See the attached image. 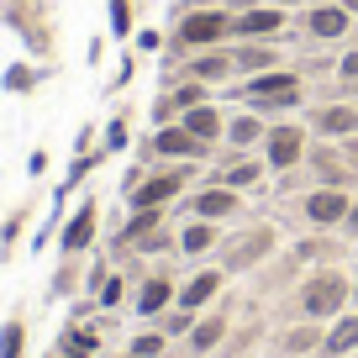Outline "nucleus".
<instances>
[{
    "label": "nucleus",
    "instance_id": "42",
    "mask_svg": "<svg viewBox=\"0 0 358 358\" xmlns=\"http://www.w3.org/2000/svg\"><path fill=\"white\" fill-rule=\"evenodd\" d=\"M337 6H343V11H353V16H358V0H337Z\"/></svg>",
    "mask_w": 358,
    "mask_h": 358
},
{
    "label": "nucleus",
    "instance_id": "27",
    "mask_svg": "<svg viewBox=\"0 0 358 358\" xmlns=\"http://www.w3.org/2000/svg\"><path fill=\"white\" fill-rule=\"evenodd\" d=\"M222 332H227V316H211V322H201V327L190 332V343L206 353V348H216V343H222Z\"/></svg>",
    "mask_w": 358,
    "mask_h": 358
},
{
    "label": "nucleus",
    "instance_id": "16",
    "mask_svg": "<svg viewBox=\"0 0 358 358\" xmlns=\"http://www.w3.org/2000/svg\"><path fill=\"white\" fill-rule=\"evenodd\" d=\"M222 280H227V268H201V274H195V280L179 290V306H185V311H201V306L222 290Z\"/></svg>",
    "mask_w": 358,
    "mask_h": 358
},
{
    "label": "nucleus",
    "instance_id": "37",
    "mask_svg": "<svg viewBox=\"0 0 358 358\" xmlns=\"http://www.w3.org/2000/svg\"><path fill=\"white\" fill-rule=\"evenodd\" d=\"M43 169H48V153H43V148H37V153L27 158V174H43Z\"/></svg>",
    "mask_w": 358,
    "mask_h": 358
},
{
    "label": "nucleus",
    "instance_id": "29",
    "mask_svg": "<svg viewBox=\"0 0 358 358\" xmlns=\"http://www.w3.org/2000/svg\"><path fill=\"white\" fill-rule=\"evenodd\" d=\"M111 32L116 37L132 32V0H111Z\"/></svg>",
    "mask_w": 358,
    "mask_h": 358
},
{
    "label": "nucleus",
    "instance_id": "43",
    "mask_svg": "<svg viewBox=\"0 0 358 358\" xmlns=\"http://www.w3.org/2000/svg\"><path fill=\"white\" fill-rule=\"evenodd\" d=\"M353 48H358V22H353Z\"/></svg>",
    "mask_w": 358,
    "mask_h": 358
},
{
    "label": "nucleus",
    "instance_id": "9",
    "mask_svg": "<svg viewBox=\"0 0 358 358\" xmlns=\"http://www.w3.org/2000/svg\"><path fill=\"white\" fill-rule=\"evenodd\" d=\"M285 32V6H253L232 22V37H258V43H274Z\"/></svg>",
    "mask_w": 358,
    "mask_h": 358
},
{
    "label": "nucleus",
    "instance_id": "44",
    "mask_svg": "<svg viewBox=\"0 0 358 358\" xmlns=\"http://www.w3.org/2000/svg\"><path fill=\"white\" fill-rule=\"evenodd\" d=\"M127 358H132V353H127Z\"/></svg>",
    "mask_w": 358,
    "mask_h": 358
},
{
    "label": "nucleus",
    "instance_id": "3",
    "mask_svg": "<svg viewBox=\"0 0 358 358\" xmlns=\"http://www.w3.org/2000/svg\"><path fill=\"white\" fill-rule=\"evenodd\" d=\"M190 174H195L190 164H174V169H164V174H148L143 185L132 190V211H164L174 195H185Z\"/></svg>",
    "mask_w": 358,
    "mask_h": 358
},
{
    "label": "nucleus",
    "instance_id": "15",
    "mask_svg": "<svg viewBox=\"0 0 358 358\" xmlns=\"http://www.w3.org/2000/svg\"><path fill=\"white\" fill-rule=\"evenodd\" d=\"M311 169L322 174V185H337V190H343L348 179H353V164H348L337 148H327V143H316V148H311Z\"/></svg>",
    "mask_w": 358,
    "mask_h": 358
},
{
    "label": "nucleus",
    "instance_id": "32",
    "mask_svg": "<svg viewBox=\"0 0 358 358\" xmlns=\"http://www.w3.org/2000/svg\"><path fill=\"white\" fill-rule=\"evenodd\" d=\"M116 148H127V122H111V127H106V153H116Z\"/></svg>",
    "mask_w": 358,
    "mask_h": 358
},
{
    "label": "nucleus",
    "instance_id": "41",
    "mask_svg": "<svg viewBox=\"0 0 358 358\" xmlns=\"http://www.w3.org/2000/svg\"><path fill=\"white\" fill-rule=\"evenodd\" d=\"M274 6H316V0H274Z\"/></svg>",
    "mask_w": 358,
    "mask_h": 358
},
{
    "label": "nucleus",
    "instance_id": "36",
    "mask_svg": "<svg viewBox=\"0 0 358 358\" xmlns=\"http://www.w3.org/2000/svg\"><path fill=\"white\" fill-rule=\"evenodd\" d=\"M127 79H132V58H122V69H116V74H111V90H122Z\"/></svg>",
    "mask_w": 358,
    "mask_h": 358
},
{
    "label": "nucleus",
    "instance_id": "45",
    "mask_svg": "<svg viewBox=\"0 0 358 358\" xmlns=\"http://www.w3.org/2000/svg\"><path fill=\"white\" fill-rule=\"evenodd\" d=\"M353 295H358V290H353Z\"/></svg>",
    "mask_w": 358,
    "mask_h": 358
},
{
    "label": "nucleus",
    "instance_id": "13",
    "mask_svg": "<svg viewBox=\"0 0 358 358\" xmlns=\"http://www.w3.org/2000/svg\"><path fill=\"white\" fill-rule=\"evenodd\" d=\"M268 248H274V232H268V227H253L248 237H237V248H227V274H237V268L258 264Z\"/></svg>",
    "mask_w": 358,
    "mask_h": 358
},
{
    "label": "nucleus",
    "instance_id": "5",
    "mask_svg": "<svg viewBox=\"0 0 358 358\" xmlns=\"http://www.w3.org/2000/svg\"><path fill=\"white\" fill-rule=\"evenodd\" d=\"M158 153V158H185V164H195V158H211V143H201V137L190 132L185 122H169L153 132V143L143 148V158Z\"/></svg>",
    "mask_w": 358,
    "mask_h": 358
},
{
    "label": "nucleus",
    "instance_id": "12",
    "mask_svg": "<svg viewBox=\"0 0 358 358\" xmlns=\"http://www.w3.org/2000/svg\"><path fill=\"white\" fill-rule=\"evenodd\" d=\"M311 132L322 137H358V106H322V111H311Z\"/></svg>",
    "mask_w": 358,
    "mask_h": 358
},
{
    "label": "nucleus",
    "instance_id": "28",
    "mask_svg": "<svg viewBox=\"0 0 358 358\" xmlns=\"http://www.w3.org/2000/svg\"><path fill=\"white\" fill-rule=\"evenodd\" d=\"M337 79H343V90H353V95H358V48L337 58Z\"/></svg>",
    "mask_w": 358,
    "mask_h": 358
},
{
    "label": "nucleus",
    "instance_id": "33",
    "mask_svg": "<svg viewBox=\"0 0 358 358\" xmlns=\"http://www.w3.org/2000/svg\"><path fill=\"white\" fill-rule=\"evenodd\" d=\"M311 343H316V327H311V332L301 327V332H290V337H285V348H290V353H306Z\"/></svg>",
    "mask_w": 358,
    "mask_h": 358
},
{
    "label": "nucleus",
    "instance_id": "14",
    "mask_svg": "<svg viewBox=\"0 0 358 358\" xmlns=\"http://www.w3.org/2000/svg\"><path fill=\"white\" fill-rule=\"evenodd\" d=\"M190 211L201 216V222H222V216L237 211V190H232V185H211V190L190 195Z\"/></svg>",
    "mask_w": 358,
    "mask_h": 358
},
{
    "label": "nucleus",
    "instance_id": "8",
    "mask_svg": "<svg viewBox=\"0 0 358 358\" xmlns=\"http://www.w3.org/2000/svg\"><path fill=\"white\" fill-rule=\"evenodd\" d=\"M348 206H353V195H348V190H337V185H316V190L306 195V222L337 227V222H348Z\"/></svg>",
    "mask_w": 358,
    "mask_h": 358
},
{
    "label": "nucleus",
    "instance_id": "2",
    "mask_svg": "<svg viewBox=\"0 0 358 358\" xmlns=\"http://www.w3.org/2000/svg\"><path fill=\"white\" fill-rule=\"evenodd\" d=\"M232 22H237V16L216 11V6H211V11H185V16H179V32L169 37V48H174V53H179V48H222L227 37H232Z\"/></svg>",
    "mask_w": 358,
    "mask_h": 358
},
{
    "label": "nucleus",
    "instance_id": "19",
    "mask_svg": "<svg viewBox=\"0 0 358 358\" xmlns=\"http://www.w3.org/2000/svg\"><path fill=\"white\" fill-rule=\"evenodd\" d=\"M264 132H268V122L264 116H227V143L232 148H253V143H264Z\"/></svg>",
    "mask_w": 358,
    "mask_h": 358
},
{
    "label": "nucleus",
    "instance_id": "10",
    "mask_svg": "<svg viewBox=\"0 0 358 358\" xmlns=\"http://www.w3.org/2000/svg\"><path fill=\"white\" fill-rule=\"evenodd\" d=\"M185 74L190 79H201V85H216V79H232L237 74V58H232V48H201V53L185 64Z\"/></svg>",
    "mask_w": 358,
    "mask_h": 358
},
{
    "label": "nucleus",
    "instance_id": "20",
    "mask_svg": "<svg viewBox=\"0 0 358 358\" xmlns=\"http://www.w3.org/2000/svg\"><path fill=\"white\" fill-rule=\"evenodd\" d=\"M169 301H174V285H169L164 274L143 280V290H137V311H143V316H158V311H164Z\"/></svg>",
    "mask_w": 358,
    "mask_h": 358
},
{
    "label": "nucleus",
    "instance_id": "34",
    "mask_svg": "<svg viewBox=\"0 0 358 358\" xmlns=\"http://www.w3.org/2000/svg\"><path fill=\"white\" fill-rule=\"evenodd\" d=\"M16 232H22V211L6 222V243H0V258H11V248H16Z\"/></svg>",
    "mask_w": 358,
    "mask_h": 358
},
{
    "label": "nucleus",
    "instance_id": "21",
    "mask_svg": "<svg viewBox=\"0 0 358 358\" xmlns=\"http://www.w3.org/2000/svg\"><path fill=\"white\" fill-rule=\"evenodd\" d=\"M264 169H268L264 158H232V164L222 169V179H216V185H232V190H243V185H253Z\"/></svg>",
    "mask_w": 358,
    "mask_h": 358
},
{
    "label": "nucleus",
    "instance_id": "6",
    "mask_svg": "<svg viewBox=\"0 0 358 358\" xmlns=\"http://www.w3.org/2000/svg\"><path fill=\"white\" fill-rule=\"evenodd\" d=\"M301 32H306V37H316V43H337V37L353 32V11H343L337 0H316V6H306Z\"/></svg>",
    "mask_w": 358,
    "mask_h": 358
},
{
    "label": "nucleus",
    "instance_id": "31",
    "mask_svg": "<svg viewBox=\"0 0 358 358\" xmlns=\"http://www.w3.org/2000/svg\"><path fill=\"white\" fill-rule=\"evenodd\" d=\"M185 327H190V311H185V306H179L174 316H164V337H179Z\"/></svg>",
    "mask_w": 358,
    "mask_h": 358
},
{
    "label": "nucleus",
    "instance_id": "24",
    "mask_svg": "<svg viewBox=\"0 0 358 358\" xmlns=\"http://www.w3.org/2000/svg\"><path fill=\"white\" fill-rule=\"evenodd\" d=\"M153 227H158V211H137L132 222H127V232H122V243L127 248H143L148 237H153Z\"/></svg>",
    "mask_w": 358,
    "mask_h": 358
},
{
    "label": "nucleus",
    "instance_id": "18",
    "mask_svg": "<svg viewBox=\"0 0 358 358\" xmlns=\"http://www.w3.org/2000/svg\"><path fill=\"white\" fill-rule=\"evenodd\" d=\"M237 69H253V74H264V69H280V53H274V43H258V37H243V43L232 48Z\"/></svg>",
    "mask_w": 358,
    "mask_h": 358
},
{
    "label": "nucleus",
    "instance_id": "23",
    "mask_svg": "<svg viewBox=\"0 0 358 358\" xmlns=\"http://www.w3.org/2000/svg\"><path fill=\"white\" fill-rule=\"evenodd\" d=\"M211 243H216V227L211 222H190L185 232H179V248H185V253H206Z\"/></svg>",
    "mask_w": 358,
    "mask_h": 358
},
{
    "label": "nucleus",
    "instance_id": "4",
    "mask_svg": "<svg viewBox=\"0 0 358 358\" xmlns=\"http://www.w3.org/2000/svg\"><path fill=\"white\" fill-rule=\"evenodd\" d=\"M343 301H348V280L337 274V268L311 274V280H306V290H301V306H306V316H311V322L337 316V311H343Z\"/></svg>",
    "mask_w": 358,
    "mask_h": 358
},
{
    "label": "nucleus",
    "instance_id": "22",
    "mask_svg": "<svg viewBox=\"0 0 358 358\" xmlns=\"http://www.w3.org/2000/svg\"><path fill=\"white\" fill-rule=\"evenodd\" d=\"M322 348H327L332 358H337V353H353V348H358V316H343V322L327 332V343H322Z\"/></svg>",
    "mask_w": 358,
    "mask_h": 358
},
{
    "label": "nucleus",
    "instance_id": "17",
    "mask_svg": "<svg viewBox=\"0 0 358 358\" xmlns=\"http://www.w3.org/2000/svg\"><path fill=\"white\" fill-rule=\"evenodd\" d=\"M179 122L190 127V132H195V137H201V143H216V137H222V132H227V116H222V111H216V106H211V101H206V106H190V111L179 116Z\"/></svg>",
    "mask_w": 358,
    "mask_h": 358
},
{
    "label": "nucleus",
    "instance_id": "40",
    "mask_svg": "<svg viewBox=\"0 0 358 358\" xmlns=\"http://www.w3.org/2000/svg\"><path fill=\"white\" fill-rule=\"evenodd\" d=\"M343 227H348V232H353V237H358V201H353V206H348V222H343Z\"/></svg>",
    "mask_w": 358,
    "mask_h": 358
},
{
    "label": "nucleus",
    "instance_id": "25",
    "mask_svg": "<svg viewBox=\"0 0 358 358\" xmlns=\"http://www.w3.org/2000/svg\"><path fill=\"white\" fill-rule=\"evenodd\" d=\"M22 348H27V327L11 316V322L0 327V358H22Z\"/></svg>",
    "mask_w": 358,
    "mask_h": 358
},
{
    "label": "nucleus",
    "instance_id": "11",
    "mask_svg": "<svg viewBox=\"0 0 358 358\" xmlns=\"http://www.w3.org/2000/svg\"><path fill=\"white\" fill-rule=\"evenodd\" d=\"M95 227H101V201H85L74 216H69V227H64V253H85L90 243H95Z\"/></svg>",
    "mask_w": 358,
    "mask_h": 358
},
{
    "label": "nucleus",
    "instance_id": "26",
    "mask_svg": "<svg viewBox=\"0 0 358 358\" xmlns=\"http://www.w3.org/2000/svg\"><path fill=\"white\" fill-rule=\"evenodd\" d=\"M0 85L11 90V95H27V90H37V69H32V64H11Z\"/></svg>",
    "mask_w": 358,
    "mask_h": 358
},
{
    "label": "nucleus",
    "instance_id": "39",
    "mask_svg": "<svg viewBox=\"0 0 358 358\" xmlns=\"http://www.w3.org/2000/svg\"><path fill=\"white\" fill-rule=\"evenodd\" d=\"M343 158L353 164V174H358V137H348V143H343Z\"/></svg>",
    "mask_w": 358,
    "mask_h": 358
},
{
    "label": "nucleus",
    "instance_id": "30",
    "mask_svg": "<svg viewBox=\"0 0 358 358\" xmlns=\"http://www.w3.org/2000/svg\"><path fill=\"white\" fill-rule=\"evenodd\" d=\"M158 348H164V332H148V337H137V343H132V358H153Z\"/></svg>",
    "mask_w": 358,
    "mask_h": 358
},
{
    "label": "nucleus",
    "instance_id": "7",
    "mask_svg": "<svg viewBox=\"0 0 358 358\" xmlns=\"http://www.w3.org/2000/svg\"><path fill=\"white\" fill-rule=\"evenodd\" d=\"M301 158H306V127L280 122V127L264 132V164L268 169H295Z\"/></svg>",
    "mask_w": 358,
    "mask_h": 358
},
{
    "label": "nucleus",
    "instance_id": "35",
    "mask_svg": "<svg viewBox=\"0 0 358 358\" xmlns=\"http://www.w3.org/2000/svg\"><path fill=\"white\" fill-rule=\"evenodd\" d=\"M95 290H101V301H106V306H116V301H122V280H101Z\"/></svg>",
    "mask_w": 358,
    "mask_h": 358
},
{
    "label": "nucleus",
    "instance_id": "38",
    "mask_svg": "<svg viewBox=\"0 0 358 358\" xmlns=\"http://www.w3.org/2000/svg\"><path fill=\"white\" fill-rule=\"evenodd\" d=\"M158 43H164V37H158V32H137V48H143V53H153Z\"/></svg>",
    "mask_w": 358,
    "mask_h": 358
},
{
    "label": "nucleus",
    "instance_id": "1",
    "mask_svg": "<svg viewBox=\"0 0 358 358\" xmlns=\"http://www.w3.org/2000/svg\"><path fill=\"white\" fill-rule=\"evenodd\" d=\"M243 101L258 106V116L290 111V106H301V74H290V69H264V74H253L243 85Z\"/></svg>",
    "mask_w": 358,
    "mask_h": 358
}]
</instances>
